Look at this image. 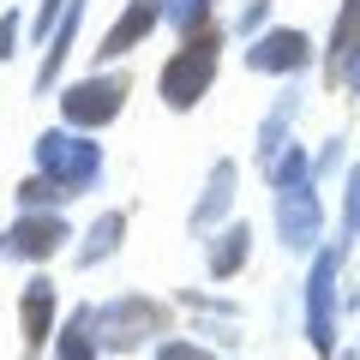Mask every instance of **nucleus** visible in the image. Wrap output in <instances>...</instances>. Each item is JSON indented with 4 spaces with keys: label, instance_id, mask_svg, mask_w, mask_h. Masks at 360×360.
<instances>
[{
    "label": "nucleus",
    "instance_id": "f257e3e1",
    "mask_svg": "<svg viewBox=\"0 0 360 360\" xmlns=\"http://www.w3.org/2000/svg\"><path fill=\"white\" fill-rule=\"evenodd\" d=\"M37 168H42V180L78 193V186H90V180L103 174V150L90 139H78V132H42L37 139Z\"/></svg>",
    "mask_w": 360,
    "mask_h": 360
},
{
    "label": "nucleus",
    "instance_id": "f03ea898",
    "mask_svg": "<svg viewBox=\"0 0 360 360\" xmlns=\"http://www.w3.org/2000/svg\"><path fill=\"white\" fill-rule=\"evenodd\" d=\"M210 78H217V37H198V42H186L180 54H168V66H162V103L193 108L198 96L210 90Z\"/></svg>",
    "mask_w": 360,
    "mask_h": 360
},
{
    "label": "nucleus",
    "instance_id": "7ed1b4c3",
    "mask_svg": "<svg viewBox=\"0 0 360 360\" xmlns=\"http://www.w3.org/2000/svg\"><path fill=\"white\" fill-rule=\"evenodd\" d=\"M120 103H127V78H84V84H66L60 115L66 127H103L120 115Z\"/></svg>",
    "mask_w": 360,
    "mask_h": 360
},
{
    "label": "nucleus",
    "instance_id": "20e7f679",
    "mask_svg": "<svg viewBox=\"0 0 360 360\" xmlns=\"http://www.w3.org/2000/svg\"><path fill=\"white\" fill-rule=\"evenodd\" d=\"M336 252H319L312 264V283H307V336L319 348H330V330H336Z\"/></svg>",
    "mask_w": 360,
    "mask_h": 360
},
{
    "label": "nucleus",
    "instance_id": "39448f33",
    "mask_svg": "<svg viewBox=\"0 0 360 360\" xmlns=\"http://www.w3.org/2000/svg\"><path fill=\"white\" fill-rule=\"evenodd\" d=\"M312 60V42L300 30H264V37L246 49V66L252 72H300Z\"/></svg>",
    "mask_w": 360,
    "mask_h": 360
},
{
    "label": "nucleus",
    "instance_id": "423d86ee",
    "mask_svg": "<svg viewBox=\"0 0 360 360\" xmlns=\"http://www.w3.org/2000/svg\"><path fill=\"white\" fill-rule=\"evenodd\" d=\"M276 229H283V240L295 252H307L319 240V193L312 186H283V198H276Z\"/></svg>",
    "mask_w": 360,
    "mask_h": 360
},
{
    "label": "nucleus",
    "instance_id": "0eeeda50",
    "mask_svg": "<svg viewBox=\"0 0 360 360\" xmlns=\"http://www.w3.org/2000/svg\"><path fill=\"white\" fill-rule=\"evenodd\" d=\"M60 240H66V222L60 217H25L13 234H6V252H13V258H49Z\"/></svg>",
    "mask_w": 360,
    "mask_h": 360
},
{
    "label": "nucleus",
    "instance_id": "6e6552de",
    "mask_svg": "<svg viewBox=\"0 0 360 360\" xmlns=\"http://www.w3.org/2000/svg\"><path fill=\"white\" fill-rule=\"evenodd\" d=\"M156 18H162V6H156V0H132V6H127V18H115V30L103 37L96 60H115V54H127L139 37H150V25H156Z\"/></svg>",
    "mask_w": 360,
    "mask_h": 360
},
{
    "label": "nucleus",
    "instance_id": "1a4fd4ad",
    "mask_svg": "<svg viewBox=\"0 0 360 360\" xmlns=\"http://www.w3.org/2000/svg\"><path fill=\"white\" fill-rule=\"evenodd\" d=\"M18 312H25V348H37L42 336H49V319H54V283H49V276H30V283H25Z\"/></svg>",
    "mask_w": 360,
    "mask_h": 360
},
{
    "label": "nucleus",
    "instance_id": "9d476101",
    "mask_svg": "<svg viewBox=\"0 0 360 360\" xmlns=\"http://www.w3.org/2000/svg\"><path fill=\"white\" fill-rule=\"evenodd\" d=\"M120 234H127V217H120V210L96 217V222H90V234H84V246H78V264H96V258H108V252L120 246Z\"/></svg>",
    "mask_w": 360,
    "mask_h": 360
},
{
    "label": "nucleus",
    "instance_id": "9b49d317",
    "mask_svg": "<svg viewBox=\"0 0 360 360\" xmlns=\"http://www.w3.org/2000/svg\"><path fill=\"white\" fill-rule=\"evenodd\" d=\"M246 240H252V234H246L240 222H234V229H222L217 240H210V270H217V276H234V270L246 264Z\"/></svg>",
    "mask_w": 360,
    "mask_h": 360
},
{
    "label": "nucleus",
    "instance_id": "f8f14e48",
    "mask_svg": "<svg viewBox=\"0 0 360 360\" xmlns=\"http://www.w3.org/2000/svg\"><path fill=\"white\" fill-rule=\"evenodd\" d=\"M78 18H84V0H72V13L60 18V30H54V49H49V60H42V84H49V78L60 72L66 49H72V37H78Z\"/></svg>",
    "mask_w": 360,
    "mask_h": 360
},
{
    "label": "nucleus",
    "instance_id": "ddd939ff",
    "mask_svg": "<svg viewBox=\"0 0 360 360\" xmlns=\"http://www.w3.org/2000/svg\"><path fill=\"white\" fill-rule=\"evenodd\" d=\"M229 193H234V162H217V174H210V198H205V205H198V229H205V222H210V210H229Z\"/></svg>",
    "mask_w": 360,
    "mask_h": 360
},
{
    "label": "nucleus",
    "instance_id": "4468645a",
    "mask_svg": "<svg viewBox=\"0 0 360 360\" xmlns=\"http://www.w3.org/2000/svg\"><path fill=\"white\" fill-rule=\"evenodd\" d=\"M288 115H295V96H283V103H276V115L264 120V132H258V162H264V156L276 150V139H283V127H288Z\"/></svg>",
    "mask_w": 360,
    "mask_h": 360
},
{
    "label": "nucleus",
    "instance_id": "2eb2a0df",
    "mask_svg": "<svg viewBox=\"0 0 360 360\" xmlns=\"http://www.w3.org/2000/svg\"><path fill=\"white\" fill-rule=\"evenodd\" d=\"M307 168H312V162H307V150L295 144V150L276 162V186H307Z\"/></svg>",
    "mask_w": 360,
    "mask_h": 360
},
{
    "label": "nucleus",
    "instance_id": "dca6fc26",
    "mask_svg": "<svg viewBox=\"0 0 360 360\" xmlns=\"http://www.w3.org/2000/svg\"><path fill=\"white\" fill-rule=\"evenodd\" d=\"M162 13H168V25H174V30H193L198 18H205V0H168Z\"/></svg>",
    "mask_w": 360,
    "mask_h": 360
},
{
    "label": "nucleus",
    "instance_id": "f3484780",
    "mask_svg": "<svg viewBox=\"0 0 360 360\" xmlns=\"http://www.w3.org/2000/svg\"><path fill=\"white\" fill-rule=\"evenodd\" d=\"M54 198H60V186H54V180H30V186H18V205H54Z\"/></svg>",
    "mask_w": 360,
    "mask_h": 360
},
{
    "label": "nucleus",
    "instance_id": "a211bd4d",
    "mask_svg": "<svg viewBox=\"0 0 360 360\" xmlns=\"http://www.w3.org/2000/svg\"><path fill=\"white\" fill-rule=\"evenodd\" d=\"M6 54H18V13L0 18V60H6Z\"/></svg>",
    "mask_w": 360,
    "mask_h": 360
},
{
    "label": "nucleus",
    "instance_id": "6ab92c4d",
    "mask_svg": "<svg viewBox=\"0 0 360 360\" xmlns=\"http://www.w3.org/2000/svg\"><path fill=\"white\" fill-rule=\"evenodd\" d=\"M348 222L360 229V168H348Z\"/></svg>",
    "mask_w": 360,
    "mask_h": 360
},
{
    "label": "nucleus",
    "instance_id": "aec40b11",
    "mask_svg": "<svg viewBox=\"0 0 360 360\" xmlns=\"http://www.w3.org/2000/svg\"><path fill=\"white\" fill-rule=\"evenodd\" d=\"M54 18H60V0H42V13H37V30H49Z\"/></svg>",
    "mask_w": 360,
    "mask_h": 360
},
{
    "label": "nucleus",
    "instance_id": "412c9836",
    "mask_svg": "<svg viewBox=\"0 0 360 360\" xmlns=\"http://www.w3.org/2000/svg\"><path fill=\"white\" fill-rule=\"evenodd\" d=\"M348 84H360V54H354V60H348Z\"/></svg>",
    "mask_w": 360,
    "mask_h": 360
}]
</instances>
